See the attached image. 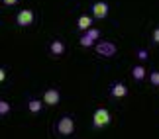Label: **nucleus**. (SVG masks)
<instances>
[{
	"label": "nucleus",
	"instance_id": "obj_17",
	"mask_svg": "<svg viewBox=\"0 0 159 139\" xmlns=\"http://www.w3.org/2000/svg\"><path fill=\"white\" fill-rule=\"evenodd\" d=\"M2 2H4L6 6H14V4L18 2V0H2Z\"/></svg>",
	"mask_w": 159,
	"mask_h": 139
},
{
	"label": "nucleus",
	"instance_id": "obj_14",
	"mask_svg": "<svg viewBox=\"0 0 159 139\" xmlns=\"http://www.w3.org/2000/svg\"><path fill=\"white\" fill-rule=\"evenodd\" d=\"M149 80H151V84H153V86H159V71H153V72H151Z\"/></svg>",
	"mask_w": 159,
	"mask_h": 139
},
{
	"label": "nucleus",
	"instance_id": "obj_6",
	"mask_svg": "<svg viewBox=\"0 0 159 139\" xmlns=\"http://www.w3.org/2000/svg\"><path fill=\"white\" fill-rule=\"evenodd\" d=\"M90 10H93V16L96 18V20H102V18L108 16V4L106 2H94Z\"/></svg>",
	"mask_w": 159,
	"mask_h": 139
},
{
	"label": "nucleus",
	"instance_id": "obj_2",
	"mask_svg": "<svg viewBox=\"0 0 159 139\" xmlns=\"http://www.w3.org/2000/svg\"><path fill=\"white\" fill-rule=\"evenodd\" d=\"M57 131L59 135H71L73 131H75V122H73L71 116H63L57 122Z\"/></svg>",
	"mask_w": 159,
	"mask_h": 139
},
{
	"label": "nucleus",
	"instance_id": "obj_4",
	"mask_svg": "<svg viewBox=\"0 0 159 139\" xmlns=\"http://www.w3.org/2000/svg\"><path fill=\"white\" fill-rule=\"evenodd\" d=\"M96 53L100 57H114L116 55V45L112 41H98L96 43Z\"/></svg>",
	"mask_w": 159,
	"mask_h": 139
},
{
	"label": "nucleus",
	"instance_id": "obj_16",
	"mask_svg": "<svg viewBox=\"0 0 159 139\" xmlns=\"http://www.w3.org/2000/svg\"><path fill=\"white\" fill-rule=\"evenodd\" d=\"M151 39H153L155 43H159V28H155V29H153V35H151Z\"/></svg>",
	"mask_w": 159,
	"mask_h": 139
},
{
	"label": "nucleus",
	"instance_id": "obj_11",
	"mask_svg": "<svg viewBox=\"0 0 159 139\" xmlns=\"http://www.w3.org/2000/svg\"><path fill=\"white\" fill-rule=\"evenodd\" d=\"M132 76H134V80H143L145 78V69L142 65H136V67L132 69Z\"/></svg>",
	"mask_w": 159,
	"mask_h": 139
},
{
	"label": "nucleus",
	"instance_id": "obj_8",
	"mask_svg": "<svg viewBox=\"0 0 159 139\" xmlns=\"http://www.w3.org/2000/svg\"><path fill=\"white\" fill-rule=\"evenodd\" d=\"M110 94H112L114 98H124L128 94V86L122 84V82H116V84H112V88H110Z\"/></svg>",
	"mask_w": 159,
	"mask_h": 139
},
{
	"label": "nucleus",
	"instance_id": "obj_10",
	"mask_svg": "<svg viewBox=\"0 0 159 139\" xmlns=\"http://www.w3.org/2000/svg\"><path fill=\"white\" fill-rule=\"evenodd\" d=\"M49 49H51V53H53L55 57H61V55H63V51H65V43H63V41H59V39H55L53 43L49 45Z\"/></svg>",
	"mask_w": 159,
	"mask_h": 139
},
{
	"label": "nucleus",
	"instance_id": "obj_12",
	"mask_svg": "<svg viewBox=\"0 0 159 139\" xmlns=\"http://www.w3.org/2000/svg\"><path fill=\"white\" fill-rule=\"evenodd\" d=\"M28 108H30V112H32V114H38V112H41V108H43V104H41L39 100L32 98V100L28 102Z\"/></svg>",
	"mask_w": 159,
	"mask_h": 139
},
{
	"label": "nucleus",
	"instance_id": "obj_1",
	"mask_svg": "<svg viewBox=\"0 0 159 139\" xmlns=\"http://www.w3.org/2000/svg\"><path fill=\"white\" fill-rule=\"evenodd\" d=\"M110 112L106 110V108H98V110H96L94 114H93V125L94 128H104V125H108L110 124Z\"/></svg>",
	"mask_w": 159,
	"mask_h": 139
},
{
	"label": "nucleus",
	"instance_id": "obj_18",
	"mask_svg": "<svg viewBox=\"0 0 159 139\" xmlns=\"http://www.w3.org/2000/svg\"><path fill=\"white\" fill-rule=\"evenodd\" d=\"M4 78H6V71L0 69V82H4Z\"/></svg>",
	"mask_w": 159,
	"mask_h": 139
},
{
	"label": "nucleus",
	"instance_id": "obj_5",
	"mask_svg": "<svg viewBox=\"0 0 159 139\" xmlns=\"http://www.w3.org/2000/svg\"><path fill=\"white\" fill-rule=\"evenodd\" d=\"M16 24L20 28H28V26H32L34 24V12L32 10H20L18 12V16H16Z\"/></svg>",
	"mask_w": 159,
	"mask_h": 139
},
{
	"label": "nucleus",
	"instance_id": "obj_15",
	"mask_svg": "<svg viewBox=\"0 0 159 139\" xmlns=\"http://www.w3.org/2000/svg\"><path fill=\"white\" fill-rule=\"evenodd\" d=\"M138 59H139V61H145V59H148V51H145V49H139L138 51Z\"/></svg>",
	"mask_w": 159,
	"mask_h": 139
},
{
	"label": "nucleus",
	"instance_id": "obj_7",
	"mask_svg": "<svg viewBox=\"0 0 159 139\" xmlns=\"http://www.w3.org/2000/svg\"><path fill=\"white\" fill-rule=\"evenodd\" d=\"M59 100H61V96L59 92L55 88H49V90H45V94H43V102L47 106H57L59 104Z\"/></svg>",
	"mask_w": 159,
	"mask_h": 139
},
{
	"label": "nucleus",
	"instance_id": "obj_9",
	"mask_svg": "<svg viewBox=\"0 0 159 139\" xmlns=\"http://www.w3.org/2000/svg\"><path fill=\"white\" fill-rule=\"evenodd\" d=\"M77 26H79L81 32H87V29L93 28V18H90V16H81L79 22H77Z\"/></svg>",
	"mask_w": 159,
	"mask_h": 139
},
{
	"label": "nucleus",
	"instance_id": "obj_3",
	"mask_svg": "<svg viewBox=\"0 0 159 139\" xmlns=\"http://www.w3.org/2000/svg\"><path fill=\"white\" fill-rule=\"evenodd\" d=\"M100 37V29H96V28H90L84 32V35L81 39H79V43H81L83 47H90V45H94L96 43V39Z\"/></svg>",
	"mask_w": 159,
	"mask_h": 139
},
{
	"label": "nucleus",
	"instance_id": "obj_13",
	"mask_svg": "<svg viewBox=\"0 0 159 139\" xmlns=\"http://www.w3.org/2000/svg\"><path fill=\"white\" fill-rule=\"evenodd\" d=\"M10 104L6 100H0V116H6V114H10Z\"/></svg>",
	"mask_w": 159,
	"mask_h": 139
}]
</instances>
